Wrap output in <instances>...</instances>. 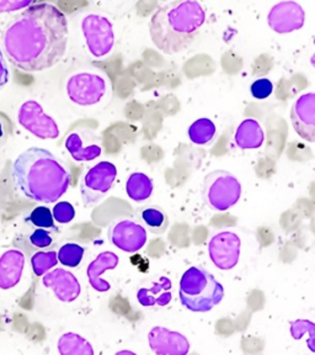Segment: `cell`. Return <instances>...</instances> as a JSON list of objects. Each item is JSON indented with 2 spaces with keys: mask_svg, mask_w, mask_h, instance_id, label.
<instances>
[{
  "mask_svg": "<svg viewBox=\"0 0 315 355\" xmlns=\"http://www.w3.org/2000/svg\"><path fill=\"white\" fill-rule=\"evenodd\" d=\"M66 148L73 159L77 162L94 161L101 155V147L99 144L84 146L83 139L78 132H73L66 137Z\"/></svg>",
  "mask_w": 315,
  "mask_h": 355,
  "instance_id": "cell-20",
  "label": "cell"
},
{
  "mask_svg": "<svg viewBox=\"0 0 315 355\" xmlns=\"http://www.w3.org/2000/svg\"><path fill=\"white\" fill-rule=\"evenodd\" d=\"M42 284L46 288H51L55 297L62 302H73L82 293V286L74 274L62 268L46 272Z\"/></svg>",
  "mask_w": 315,
  "mask_h": 355,
  "instance_id": "cell-15",
  "label": "cell"
},
{
  "mask_svg": "<svg viewBox=\"0 0 315 355\" xmlns=\"http://www.w3.org/2000/svg\"><path fill=\"white\" fill-rule=\"evenodd\" d=\"M52 215L55 221L64 225V223L73 221V218L75 217V210L72 204H69L66 201H61L53 207Z\"/></svg>",
  "mask_w": 315,
  "mask_h": 355,
  "instance_id": "cell-29",
  "label": "cell"
},
{
  "mask_svg": "<svg viewBox=\"0 0 315 355\" xmlns=\"http://www.w3.org/2000/svg\"><path fill=\"white\" fill-rule=\"evenodd\" d=\"M58 352L62 355H94V349L87 339L77 333H66L58 339Z\"/></svg>",
  "mask_w": 315,
  "mask_h": 355,
  "instance_id": "cell-22",
  "label": "cell"
},
{
  "mask_svg": "<svg viewBox=\"0 0 315 355\" xmlns=\"http://www.w3.org/2000/svg\"><path fill=\"white\" fill-rule=\"evenodd\" d=\"M35 0H0V14H9L28 9Z\"/></svg>",
  "mask_w": 315,
  "mask_h": 355,
  "instance_id": "cell-31",
  "label": "cell"
},
{
  "mask_svg": "<svg viewBox=\"0 0 315 355\" xmlns=\"http://www.w3.org/2000/svg\"><path fill=\"white\" fill-rule=\"evenodd\" d=\"M250 90H251V95L254 96L255 99H267L273 92V84L267 78H260L251 84Z\"/></svg>",
  "mask_w": 315,
  "mask_h": 355,
  "instance_id": "cell-30",
  "label": "cell"
},
{
  "mask_svg": "<svg viewBox=\"0 0 315 355\" xmlns=\"http://www.w3.org/2000/svg\"><path fill=\"white\" fill-rule=\"evenodd\" d=\"M17 121L39 139H55L60 136V128L55 119L46 115L42 106L35 100H28L20 106Z\"/></svg>",
  "mask_w": 315,
  "mask_h": 355,
  "instance_id": "cell-9",
  "label": "cell"
},
{
  "mask_svg": "<svg viewBox=\"0 0 315 355\" xmlns=\"http://www.w3.org/2000/svg\"><path fill=\"white\" fill-rule=\"evenodd\" d=\"M242 195L238 178L227 171H215L204 180V199L212 210L227 211L235 205Z\"/></svg>",
  "mask_w": 315,
  "mask_h": 355,
  "instance_id": "cell-5",
  "label": "cell"
},
{
  "mask_svg": "<svg viewBox=\"0 0 315 355\" xmlns=\"http://www.w3.org/2000/svg\"><path fill=\"white\" fill-rule=\"evenodd\" d=\"M179 296L183 306L192 312H208L224 296V288L202 266H191L180 280Z\"/></svg>",
  "mask_w": 315,
  "mask_h": 355,
  "instance_id": "cell-4",
  "label": "cell"
},
{
  "mask_svg": "<svg viewBox=\"0 0 315 355\" xmlns=\"http://www.w3.org/2000/svg\"><path fill=\"white\" fill-rule=\"evenodd\" d=\"M69 26L63 11L50 3L28 6L3 36L8 60L22 72L50 69L66 55Z\"/></svg>",
  "mask_w": 315,
  "mask_h": 355,
  "instance_id": "cell-1",
  "label": "cell"
},
{
  "mask_svg": "<svg viewBox=\"0 0 315 355\" xmlns=\"http://www.w3.org/2000/svg\"><path fill=\"white\" fill-rule=\"evenodd\" d=\"M12 179L25 198L53 204L66 194L71 174L50 150L31 147L12 163Z\"/></svg>",
  "mask_w": 315,
  "mask_h": 355,
  "instance_id": "cell-2",
  "label": "cell"
},
{
  "mask_svg": "<svg viewBox=\"0 0 315 355\" xmlns=\"http://www.w3.org/2000/svg\"><path fill=\"white\" fill-rule=\"evenodd\" d=\"M216 131L215 122L207 117H202L197 121H195L188 128V139H191V142H194L195 144L204 146L213 139Z\"/></svg>",
  "mask_w": 315,
  "mask_h": 355,
  "instance_id": "cell-24",
  "label": "cell"
},
{
  "mask_svg": "<svg viewBox=\"0 0 315 355\" xmlns=\"http://www.w3.org/2000/svg\"><path fill=\"white\" fill-rule=\"evenodd\" d=\"M269 26L277 33H291L305 26V12L294 0L280 1L271 8L267 17Z\"/></svg>",
  "mask_w": 315,
  "mask_h": 355,
  "instance_id": "cell-12",
  "label": "cell"
},
{
  "mask_svg": "<svg viewBox=\"0 0 315 355\" xmlns=\"http://www.w3.org/2000/svg\"><path fill=\"white\" fill-rule=\"evenodd\" d=\"M141 218L154 234H163L169 227V217L159 206H145L141 210Z\"/></svg>",
  "mask_w": 315,
  "mask_h": 355,
  "instance_id": "cell-23",
  "label": "cell"
},
{
  "mask_svg": "<svg viewBox=\"0 0 315 355\" xmlns=\"http://www.w3.org/2000/svg\"><path fill=\"white\" fill-rule=\"evenodd\" d=\"M116 177L117 168L111 162H100L89 169L80 183L84 205H94L104 199L112 189Z\"/></svg>",
  "mask_w": 315,
  "mask_h": 355,
  "instance_id": "cell-7",
  "label": "cell"
},
{
  "mask_svg": "<svg viewBox=\"0 0 315 355\" xmlns=\"http://www.w3.org/2000/svg\"><path fill=\"white\" fill-rule=\"evenodd\" d=\"M3 135H4V132H3V125H1V122H0V139L3 137Z\"/></svg>",
  "mask_w": 315,
  "mask_h": 355,
  "instance_id": "cell-34",
  "label": "cell"
},
{
  "mask_svg": "<svg viewBox=\"0 0 315 355\" xmlns=\"http://www.w3.org/2000/svg\"><path fill=\"white\" fill-rule=\"evenodd\" d=\"M120 263L118 255L115 254L114 252H102L100 253L95 261H91L89 264L87 269L88 274L89 283L91 285V288L99 291V293H106L111 288V284L106 282L105 279H102L101 275L106 270H112L115 269Z\"/></svg>",
  "mask_w": 315,
  "mask_h": 355,
  "instance_id": "cell-17",
  "label": "cell"
},
{
  "mask_svg": "<svg viewBox=\"0 0 315 355\" xmlns=\"http://www.w3.org/2000/svg\"><path fill=\"white\" fill-rule=\"evenodd\" d=\"M9 82V69L6 66V58L3 52L0 50V89L6 87V84Z\"/></svg>",
  "mask_w": 315,
  "mask_h": 355,
  "instance_id": "cell-33",
  "label": "cell"
},
{
  "mask_svg": "<svg viewBox=\"0 0 315 355\" xmlns=\"http://www.w3.org/2000/svg\"><path fill=\"white\" fill-rule=\"evenodd\" d=\"M153 188L154 187L152 179L144 173H133L126 183L128 198L136 202H142L150 199V195L153 193Z\"/></svg>",
  "mask_w": 315,
  "mask_h": 355,
  "instance_id": "cell-21",
  "label": "cell"
},
{
  "mask_svg": "<svg viewBox=\"0 0 315 355\" xmlns=\"http://www.w3.org/2000/svg\"><path fill=\"white\" fill-rule=\"evenodd\" d=\"M242 241L238 234L224 231L210 239L208 253L210 261L221 270H231L238 264Z\"/></svg>",
  "mask_w": 315,
  "mask_h": 355,
  "instance_id": "cell-10",
  "label": "cell"
},
{
  "mask_svg": "<svg viewBox=\"0 0 315 355\" xmlns=\"http://www.w3.org/2000/svg\"><path fill=\"white\" fill-rule=\"evenodd\" d=\"M205 21V9L199 0H174L150 19V39L161 53L177 55L194 44Z\"/></svg>",
  "mask_w": 315,
  "mask_h": 355,
  "instance_id": "cell-3",
  "label": "cell"
},
{
  "mask_svg": "<svg viewBox=\"0 0 315 355\" xmlns=\"http://www.w3.org/2000/svg\"><path fill=\"white\" fill-rule=\"evenodd\" d=\"M107 237L118 250L127 253H136L142 250L148 239L145 228L133 220H121L112 223Z\"/></svg>",
  "mask_w": 315,
  "mask_h": 355,
  "instance_id": "cell-11",
  "label": "cell"
},
{
  "mask_svg": "<svg viewBox=\"0 0 315 355\" xmlns=\"http://www.w3.org/2000/svg\"><path fill=\"white\" fill-rule=\"evenodd\" d=\"M265 139L264 130L261 128L259 121L255 119L244 120L234 136V141L242 150H256L260 148Z\"/></svg>",
  "mask_w": 315,
  "mask_h": 355,
  "instance_id": "cell-19",
  "label": "cell"
},
{
  "mask_svg": "<svg viewBox=\"0 0 315 355\" xmlns=\"http://www.w3.org/2000/svg\"><path fill=\"white\" fill-rule=\"evenodd\" d=\"M315 326L312 321H305V320H297V321L291 323V334L294 339H299L303 337L305 333L309 334V340H308V347L312 352H315Z\"/></svg>",
  "mask_w": 315,
  "mask_h": 355,
  "instance_id": "cell-27",
  "label": "cell"
},
{
  "mask_svg": "<svg viewBox=\"0 0 315 355\" xmlns=\"http://www.w3.org/2000/svg\"><path fill=\"white\" fill-rule=\"evenodd\" d=\"M172 284L170 279L165 277H161L159 283H153L150 288H142L137 293V300L143 307H153V306H168L172 299Z\"/></svg>",
  "mask_w": 315,
  "mask_h": 355,
  "instance_id": "cell-18",
  "label": "cell"
},
{
  "mask_svg": "<svg viewBox=\"0 0 315 355\" xmlns=\"http://www.w3.org/2000/svg\"><path fill=\"white\" fill-rule=\"evenodd\" d=\"M150 349L158 355H186L190 342L181 333L164 327H154L148 336Z\"/></svg>",
  "mask_w": 315,
  "mask_h": 355,
  "instance_id": "cell-14",
  "label": "cell"
},
{
  "mask_svg": "<svg viewBox=\"0 0 315 355\" xmlns=\"http://www.w3.org/2000/svg\"><path fill=\"white\" fill-rule=\"evenodd\" d=\"M84 250L82 245L77 243H66L62 245L61 250L57 253L58 261L64 266L77 268L83 261Z\"/></svg>",
  "mask_w": 315,
  "mask_h": 355,
  "instance_id": "cell-26",
  "label": "cell"
},
{
  "mask_svg": "<svg viewBox=\"0 0 315 355\" xmlns=\"http://www.w3.org/2000/svg\"><path fill=\"white\" fill-rule=\"evenodd\" d=\"M25 254L20 250H9L0 257V288H15L21 280Z\"/></svg>",
  "mask_w": 315,
  "mask_h": 355,
  "instance_id": "cell-16",
  "label": "cell"
},
{
  "mask_svg": "<svg viewBox=\"0 0 315 355\" xmlns=\"http://www.w3.org/2000/svg\"><path fill=\"white\" fill-rule=\"evenodd\" d=\"M85 44L89 52L96 58H102L111 53L115 44L114 25L107 17L99 14H89L82 21Z\"/></svg>",
  "mask_w": 315,
  "mask_h": 355,
  "instance_id": "cell-6",
  "label": "cell"
},
{
  "mask_svg": "<svg viewBox=\"0 0 315 355\" xmlns=\"http://www.w3.org/2000/svg\"><path fill=\"white\" fill-rule=\"evenodd\" d=\"M30 242L37 248H47L53 242V237L44 228H37L30 236Z\"/></svg>",
  "mask_w": 315,
  "mask_h": 355,
  "instance_id": "cell-32",
  "label": "cell"
},
{
  "mask_svg": "<svg viewBox=\"0 0 315 355\" xmlns=\"http://www.w3.org/2000/svg\"><path fill=\"white\" fill-rule=\"evenodd\" d=\"M106 87L105 79L96 73H75L66 82V95L77 105H95L104 98Z\"/></svg>",
  "mask_w": 315,
  "mask_h": 355,
  "instance_id": "cell-8",
  "label": "cell"
},
{
  "mask_svg": "<svg viewBox=\"0 0 315 355\" xmlns=\"http://www.w3.org/2000/svg\"><path fill=\"white\" fill-rule=\"evenodd\" d=\"M294 131L308 142L315 141V94L307 93L299 96L291 110Z\"/></svg>",
  "mask_w": 315,
  "mask_h": 355,
  "instance_id": "cell-13",
  "label": "cell"
},
{
  "mask_svg": "<svg viewBox=\"0 0 315 355\" xmlns=\"http://www.w3.org/2000/svg\"><path fill=\"white\" fill-rule=\"evenodd\" d=\"M57 264H58V257L53 250L37 252L31 258V266L35 275L37 277H44L46 272H50L51 269L55 268Z\"/></svg>",
  "mask_w": 315,
  "mask_h": 355,
  "instance_id": "cell-25",
  "label": "cell"
},
{
  "mask_svg": "<svg viewBox=\"0 0 315 355\" xmlns=\"http://www.w3.org/2000/svg\"><path fill=\"white\" fill-rule=\"evenodd\" d=\"M28 221L39 228H55V218L48 207L39 206L30 214Z\"/></svg>",
  "mask_w": 315,
  "mask_h": 355,
  "instance_id": "cell-28",
  "label": "cell"
}]
</instances>
